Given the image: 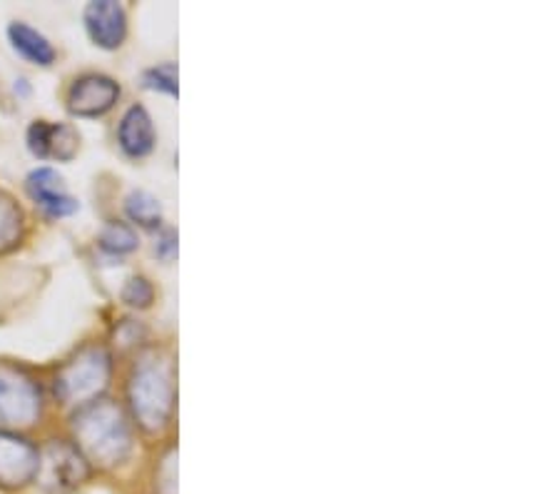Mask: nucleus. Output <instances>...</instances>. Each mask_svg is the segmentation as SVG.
Wrapping results in <instances>:
<instances>
[{
	"label": "nucleus",
	"instance_id": "1",
	"mask_svg": "<svg viewBox=\"0 0 560 494\" xmlns=\"http://www.w3.org/2000/svg\"><path fill=\"white\" fill-rule=\"evenodd\" d=\"M72 437L85 462L105 467V470L122 464L132 449L128 417L113 400H95L80 407L72 417Z\"/></svg>",
	"mask_w": 560,
	"mask_h": 494
},
{
	"label": "nucleus",
	"instance_id": "2",
	"mask_svg": "<svg viewBox=\"0 0 560 494\" xmlns=\"http://www.w3.org/2000/svg\"><path fill=\"white\" fill-rule=\"evenodd\" d=\"M128 402L144 433L165 429L175 407V370L158 353H148L135 365L128 382Z\"/></svg>",
	"mask_w": 560,
	"mask_h": 494
},
{
	"label": "nucleus",
	"instance_id": "3",
	"mask_svg": "<svg viewBox=\"0 0 560 494\" xmlns=\"http://www.w3.org/2000/svg\"><path fill=\"white\" fill-rule=\"evenodd\" d=\"M113 375V357L101 345L83 347L80 353L68 359L56 375V398L62 404L72 407H85V404L101 400L107 390Z\"/></svg>",
	"mask_w": 560,
	"mask_h": 494
},
{
	"label": "nucleus",
	"instance_id": "4",
	"mask_svg": "<svg viewBox=\"0 0 560 494\" xmlns=\"http://www.w3.org/2000/svg\"><path fill=\"white\" fill-rule=\"evenodd\" d=\"M43 415V390L35 377L13 363H0V429L31 427Z\"/></svg>",
	"mask_w": 560,
	"mask_h": 494
},
{
	"label": "nucleus",
	"instance_id": "5",
	"mask_svg": "<svg viewBox=\"0 0 560 494\" xmlns=\"http://www.w3.org/2000/svg\"><path fill=\"white\" fill-rule=\"evenodd\" d=\"M38 474L40 449L11 429H0V487L21 490Z\"/></svg>",
	"mask_w": 560,
	"mask_h": 494
},
{
	"label": "nucleus",
	"instance_id": "6",
	"mask_svg": "<svg viewBox=\"0 0 560 494\" xmlns=\"http://www.w3.org/2000/svg\"><path fill=\"white\" fill-rule=\"evenodd\" d=\"M117 101H120V85L107 76H83L68 90V111L78 118H101L113 111Z\"/></svg>",
	"mask_w": 560,
	"mask_h": 494
},
{
	"label": "nucleus",
	"instance_id": "7",
	"mask_svg": "<svg viewBox=\"0 0 560 494\" xmlns=\"http://www.w3.org/2000/svg\"><path fill=\"white\" fill-rule=\"evenodd\" d=\"M25 187H28V195L38 208L50 215V218H68V215L78 212V200L66 191V180L58 173L56 168H35L33 173L25 180Z\"/></svg>",
	"mask_w": 560,
	"mask_h": 494
},
{
	"label": "nucleus",
	"instance_id": "8",
	"mask_svg": "<svg viewBox=\"0 0 560 494\" xmlns=\"http://www.w3.org/2000/svg\"><path fill=\"white\" fill-rule=\"evenodd\" d=\"M25 140H28V150L38 160H60V163L75 158L80 148V135L68 123L35 120Z\"/></svg>",
	"mask_w": 560,
	"mask_h": 494
},
{
	"label": "nucleus",
	"instance_id": "9",
	"mask_svg": "<svg viewBox=\"0 0 560 494\" xmlns=\"http://www.w3.org/2000/svg\"><path fill=\"white\" fill-rule=\"evenodd\" d=\"M85 31L97 48L115 50L120 48L128 35V15L125 8L115 0H95L85 8Z\"/></svg>",
	"mask_w": 560,
	"mask_h": 494
},
{
	"label": "nucleus",
	"instance_id": "10",
	"mask_svg": "<svg viewBox=\"0 0 560 494\" xmlns=\"http://www.w3.org/2000/svg\"><path fill=\"white\" fill-rule=\"evenodd\" d=\"M45 470V480H48L52 487L60 490H72L78 484H83L90 474V467L85 457L78 452L75 447L52 443L45 455H40V472Z\"/></svg>",
	"mask_w": 560,
	"mask_h": 494
},
{
	"label": "nucleus",
	"instance_id": "11",
	"mask_svg": "<svg viewBox=\"0 0 560 494\" xmlns=\"http://www.w3.org/2000/svg\"><path fill=\"white\" fill-rule=\"evenodd\" d=\"M117 142L130 158H144L155 148V125L142 105H132L117 128Z\"/></svg>",
	"mask_w": 560,
	"mask_h": 494
},
{
	"label": "nucleus",
	"instance_id": "12",
	"mask_svg": "<svg viewBox=\"0 0 560 494\" xmlns=\"http://www.w3.org/2000/svg\"><path fill=\"white\" fill-rule=\"evenodd\" d=\"M8 41H11L18 56L35 62V66L48 68L56 62V48H52V43L40 31L31 28L28 23L15 21L8 25Z\"/></svg>",
	"mask_w": 560,
	"mask_h": 494
},
{
	"label": "nucleus",
	"instance_id": "13",
	"mask_svg": "<svg viewBox=\"0 0 560 494\" xmlns=\"http://www.w3.org/2000/svg\"><path fill=\"white\" fill-rule=\"evenodd\" d=\"M25 218L21 205L11 195L0 191V255L11 253L23 240Z\"/></svg>",
	"mask_w": 560,
	"mask_h": 494
},
{
	"label": "nucleus",
	"instance_id": "14",
	"mask_svg": "<svg viewBox=\"0 0 560 494\" xmlns=\"http://www.w3.org/2000/svg\"><path fill=\"white\" fill-rule=\"evenodd\" d=\"M125 212L135 225H142V228H158L162 222V205L152 193L148 191H135L125 200Z\"/></svg>",
	"mask_w": 560,
	"mask_h": 494
},
{
	"label": "nucleus",
	"instance_id": "15",
	"mask_svg": "<svg viewBox=\"0 0 560 494\" xmlns=\"http://www.w3.org/2000/svg\"><path fill=\"white\" fill-rule=\"evenodd\" d=\"M97 242H101V248L110 255H128V253H135L140 245L138 232H135L128 222H117V220L105 225Z\"/></svg>",
	"mask_w": 560,
	"mask_h": 494
},
{
	"label": "nucleus",
	"instance_id": "16",
	"mask_svg": "<svg viewBox=\"0 0 560 494\" xmlns=\"http://www.w3.org/2000/svg\"><path fill=\"white\" fill-rule=\"evenodd\" d=\"M142 83L150 90H160V93L177 95V66L175 62H162V66H158V68L144 70Z\"/></svg>",
	"mask_w": 560,
	"mask_h": 494
},
{
	"label": "nucleus",
	"instance_id": "17",
	"mask_svg": "<svg viewBox=\"0 0 560 494\" xmlns=\"http://www.w3.org/2000/svg\"><path fill=\"white\" fill-rule=\"evenodd\" d=\"M152 300H155V287L144 277H130L128 285L122 287V302L130 308H150Z\"/></svg>",
	"mask_w": 560,
	"mask_h": 494
},
{
	"label": "nucleus",
	"instance_id": "18",
	"mask_svg": "<svg viewBox=\"0 0 560 494\" xmlns=\"http://www.w3.org/2000/svg\"><path fill=\"white\" fill-rule=\"evenodd\" d=\"M155 250H158V255L162 260H173L177 255V235H175V230L162 232V238H160Z\"/></svg>",
	"mask_w": 560,
	"mask_h": 494
}]
</instances>
